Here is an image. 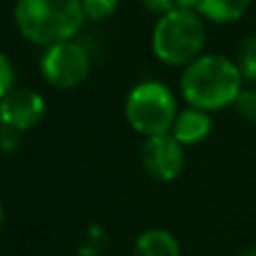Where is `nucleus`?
<instances>
[{
	"label": "nucleus",
	"instance_id": "nucleus-1",
	"mask_svg": "<svg viewBox=\"0 0 256 256\" xmlns=\"http://www.w3.org/2000/svg\"><path fill=\"white\" fill-rule=\"evenodd\" d=\"M243 81L236 61L222 54H202L182 70L180 90L189 106L216 112L234 106L243 90Z\"/></svg>",
	"mask_w": 256,
	"mask_h": 256
},
{
	"label": "nucleus",
	"instance_id": "nucleus-2",
	"mask_svg": "<svg viewBox=\"0 0 256 256\" xmlns=\"http://www.w3.org/2000/svg\"><path fill=\"white\" fill-rule=\"evenodd\" d=\"M14 22L18 32L40 48L74 40L86 22L81 0H16Z\"/></svg>",
	"mask_w": 256,
	"mask_h": 256
},
{
	"label": "nucleus",
	"instance_id": "nucleus-3",
	"mask_svg": "<svg viewBox=\"0 0 256 256\" xmlns=\"http://www.w3.org/2000/svg\"><path fill=\"white\" fill-rule=\"evenodd\" d=\"M207 30L202 16L194 9H173L158 18L150 36L153 54L166 66L186 68L202 56Z\"/></svg>",
	"mask_w": 256,
	"mask_h": 256
},
{
	"label": "nucleus",
	"instance_id": "nucleus-4",
	"mask_svg": "<svg viewBox=\"0 0 256 256\" xmlns=\"http://www.w3.org/2000/svg\"><path fill=\"white\" fill-rule=\"evenodd\" d=\"M178 102L171 88L160 81H142L128 92L124 115L135 132L144 137L171 132L178 117Z\"/></svg>",
	"mask_w": 256,
	"mask_h": 256
},
{
	"label": "nucleus",
	"instance_id": "nucleus-5",
	"mask_svg": "<svg viewBox=\"0 0 256 256\" xmlns=\"http://www.w3.org/2000/svg\"><path fill=\"white\" fill-rule=\"evenodd\" d=\"M40 74L45 84L56 90H74L88 79L90 74V56L84 45L76 40L56 43L45 48L40 56Z\"/></svg>",
	"mask_w": 256,
	"mask_h": 256
},
{
	"label": "nucleus",
	"instance_id": "nucleus-6",
	"mask_svg": "<svg viewBox=\"0 0 256 256\" xmlns=\"http://www.w3.org/2000/svg\"><path fill=\"white\" fill-rule=\"evenodd\" d=\"M140 155L146 173L160 182H173L184 168V146L171 132L146 137Z\"/></svg>",
	"mask_w": 256,
	"mask_h": 256
},
{
	"label": "nucleus",
	"instance_id": "nucleus-7",
	"mask_svg": "<svg viewBox=\"0 0 256 256\" xmlns=\"http://www.w3.org/2000/svg\"><path fill=\"white\" fill-rule=\"evenodd\" d=\"M45 99L32 88H14L0 99V126L25 132L45 117Z\"/></svg>",
	"mask_w": 256,
	"mask_h": 256
},
{
	"label": "nucleus",
	"instance_id": "nucleus-8",
	"mask_svg": "<svg viewBox=\"0 0 256 256\" xmlns=\"http://www.w3.org/2000/svg\"><path fill=\"white\" fill-rule=\"evenodd\" d=\"M212 112L207 110H200V108H184V110L178 112L176 122H173L171 128V135L180 142L182 146H194L204 142L209 135H212Z\"/></svg>",
	"mask_w": 256,
	"mask_h": 256
},
{
	"label": "nucleus",
	"instance_id": "nucleus-9",
	"mask_svg": "<svg viewBox=\"0 0 256 256\" xmlns=\"http://www.w3.org/2000/svg\"><path fill=\"white\" fill-rule=\"evenodd\" d=\"M252 0H191L194 12H198L202 18L218 25L236 22L245 16Z\"/></svg>",
	"mask_w": 256,
	"mask_h": 256
},
{
	"label": "nucleus",
	"instance_id": "nucleus-10",
	"mask_svg": "<svg viewBox=\"0 0 256 256\" xmlns=\"http://www.w3.org/2000/svg\"><path fill=\"white\" fill-rule=\"evenodd\" d=\"M130 256H180V243L168 230H146L135 238Z\"/></svg>",
	"mask_w": 256,
	"mask_h": 256
},
{
	"label": "nucleus",
	"instance_id": "nucleus-11",
	"mask_svg": "<svg viewBox=\"0 0 256 256\" xmlns=\"http://www.w3.org/2000/svg\"><path fill=\"white\" fill-rule=\"evenodd\" d=\"M236 66H238L245 81L256 84V36H248V38L240 43Z\"/></svg>",
	"mask_w": 256,
	"mask_h": 256
},
{
	"label": "nucleus",
	"instance_id": "nucleus-12",
	"mask_svg": "<svg viewBox=\"0 0 256 256\" xmlns=\"http://www.w3.org/2000/svg\"><path fill=\"white\" fill-rule=\"evenodd\" d=\"M81 7L86 12V18L90 20H104L112 16L120 7V0H81Z\"/></svg>",
	"mask_w": 256,
	"mask_h": 256
},
{
	"label": "nucleus",
	"instance_id": "nucleus-13",
	"mask_svg": "<svg viewBox=\"0 0 256 256\" xmlns=\"http://www.w3.org/2000/svg\"><path fill=\"white\" fill-rule=\"evenodd\" d=\"M234 108L240 120L250 122V124H256V90H252V88L240 90V94L234 102Z\"/></svg>",
	"mask_w": 256,
	"mask_h": 256
},
{
	"label": "nucleus",
	"instance_id": "nucleus-14",
	"mask_svg": "<svg viewBox=\"0 0 256 256\" xmlns=\"http://www.w3.org/2000/svg\"><path fill=\"white\" fill-rule=\"evenodd\" d=\"M14 81H16V72H14L12 58L0 52V99L14 90Z\"/></svg>",
	"mask_w": 256,
	"mask_h": 256
},
{
	"label": "nucleus",
	"instance_id": "nucleus-15",
	"mask_svg": "<svg viewBox=\"0 0 256 256\" xmlns=\"http://www.w3.org/2000/svg\"><path fill=\"white\" fill-rule=\"evenodd\" d=\"M142 2H144V7L148 12L160 14V16L173 12V9H194L191 0H142Z\"/></svg>",
	"mask_w": 256,
	"mask_h": 256
},
{
	"label": "nucleus",
	"instance_id": "nucleus-16",
	"mask_svg": "<svg viewBox=\"0 0 256 256\" xmlns=\"http://www.w3.org/2000/svg\"><path fill=\"white\" fill-rule=\"evenodd\" d=\"M18 137L20 132L14 130V128H7V126H0V148L2 150H16L18 148Z\"/></svg>",
	"mask_w": 256,
	"mask_h": 256
},
{
	"label": "nucleus",
	"instance_id": "nucleus-17",
	"mask_svg": "<svg viewBox=\"0 0 256 256\" xmlns=\"http://www.w3.org/2000/svg\"><path fill=\"white\" fill-rule=\"evenodd\" d=\"M238 256H256V245H250L248 250H243Z\"/></svg>",
	"mask_w": 256,
	"mask_h": 256
},
{
	"label": "nucleus",
	"instance_id": "nucleus-18",
	"mask_svg": "<svg viewBox=\"0 0 256 256\" xmlns=\"http://www.w3.org/2000/svg\"><path fill=\"white\" fill-rule=\"evenodd\" d=\"M2 220H4V209H2V202H0V227H2Z\"/></svg>",
	"mask_w": 256,
	"mask_h": 256
}]
</instances>
